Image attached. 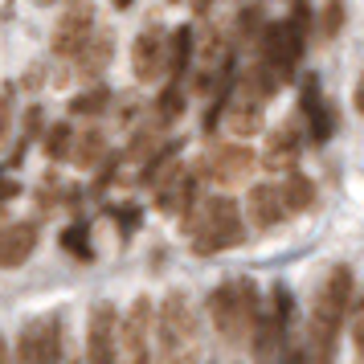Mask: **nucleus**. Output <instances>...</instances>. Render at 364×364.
Returning a JSON list of instances; mask_svg holds the SVG:
<instances>
[{"label":"nucleus","instance_id":"f8f14e48","mask_svg":"<svg viewBox=\"0 0 364 364\" xmlns=\"http://www.w3.org/2000/svg\"><path fill=\"white\" fill-rule=\"evenodd\" d=\"M299 111H303V123H307V135H311V144H328L331 132H336V107L323 99V90H319V78L307 74L303 78V90H299Z\"/></svg>","mask_w":364,"mask_h":364},{"label":"nucleus","instance_id":"f257e3e1","mask_svg":"<svg viewBox=\"0 0 364 364\" xmlns=\"http://www.w3.org/2000/svg\"><path fill=\"white\" fill-rule=\"evenodd\" d=\"M352 311V270L331 266L328 279L319 282L311 299V319H307V364H331L336 360V340Z\"/></svg>","mask_w":364,"mask_h":364},{"label":"nucleus","instance_id":"7c9ffc66","mask_svg":"<svg viewBox=\"0 0 364 364\" xmlns=\"http://www.w3.org/2000/svg\"><path fill=\"white\" fill-rule=\"evenodd\" d=\"M115 217H119V225H123V237H127L135 225H139V209H119Z\"/></svg>","mask_w":364,"mask_h":364},{"label":"nucleus","instance_id":"473e14b6","mask_svg":"<svg viewBox=\"0 0 364 364\" xmlns=\"http://www.w3.org/2000/svg\"><path fill=\"white\" fill-rule=\"evenodd\" d=\"M356 111L364 115V74H360V82H356Z\"/></svg>","mask_w":364,"mask_h":364},{"label":"nucleus","instance_id":"b1692460","mask_svg":"<svg viewBox=\"0 0 364 364\" xmlns=\"http://www.w3.org/2000/svg\"><path fill=\"white\" fill-rule=\"evenodd\" d=\"M233 33H237V41H254V37H262L266 33L262 9H258V4L242 9V13H237V21H233Z\"/></svg>","mask_w":364,"mask_h":364},{"label":"nucleus","instance_id":"1a4fd4ad","mask_svg":"<svg viewBox=\"0 0 364 364\" xmlns=\"http://www.w3.org/2000/svg\"><path fill=\"white\" fill-rule=\"evenodd\" d=\"M86 364H123L119 360V311L99 299L86 315Z\"/></svg>","mask_w":364,"mask_h":364},{"label":"nucleus","instance_id":"9d476101","mask_svg":"<svg viewBox=\"0 0 364 364\" xmlns=\"http://www.w3.org/2000/svg\"><path fill=\"white\" fill-rule=\"evenodd\" d=\"M254 164H258V156L246 148V144H221V148H213L205 160H200V176L205 181L221 184V188H233V184H242L254 172Z\"/></svg>","mask_w":364,"mask_h":364},{"label":"nucleus","instance_id":"bb28decb","mask_svg":"<svg viewBox=\"0 0 364 364\" xmlns=\"http://www.w3.org/2000/svg\"><path fill=\"white\" fill-rule=\"evenodd\" d=\"M70 148H74L70 123H53L50 135H46V156H50V160H62V156H70Z\"/></svg>","mask_w":364,"mask_h":364},{"label":"nucleus","instance_id":"20e7f679","mask_svg":"<svg viewBox=\"0 0 364 364\" xmlns=\"http://www.w3.org/2000/svg\"><path fill=\"white\" fill-rule=\"evenodd\" d=\"M209 319L221 340L230 344H250V336L258 328V315H262V295L254 279H225L221 287H213L209 295Z\"/></svg>","mask_w":364,"mask_h":364},{"label":"nucleus","instance_id":"4468645a","mask_svg":"<svg viewBox=\"0 0 364 364\" xmlns=\"http://www.w3.org/2000/svg\"><path fill=\"white\" fill-rule=\"evenodd\" d=\"M90 37H95V13H90L86 4H78V9H70L66 17L58 21V29H53V37H50V50L58 53V58H78Z\"/></svg>","mask_w":364,"mask_h":364},{"label":"nucleus","instance_id":"39448f33","mask_svg":"<svg viewBox=\"0 0 364 364\" xmlns=\"http://www.w3.org/2000/svg\"><path fill=\"white\" fill-rule=\"evenodd\" d=\"M119 360L156 364V307L148 295H139L127 315H119Z\"/></svg>","mask_w":364,"mask_h":364},{"label":"nucleus","instance_id":"c85d7f7f","mask_svg":"<svg viewBox=\"0 0 364 364\" xmlns=\"http://www.w3.org/2000/svg\"><path fill=\"white\" fill-rule=\"evenodd\" d=\"M348 331H352V348H356V356L364 360V295L352 303V311H348Z\"/></svg>","mask_w":364,"mask_h":364},{"label":"nucleus","instance_id":"dca6fc26","mask_svg":"<svg viewBox=\"0 0 364 364\" xmlns=\"http://www.w3.org/2000/svg\"><path fill=\"white\" fill-rule=\"evenodd\" d=\"M299 148H303V135H299V123L295 119H287V123H279L274 132H270V139H266V151H262V164L270 168V172H295L299 164Z\"/></svg>","mask_w":364,"mask_h":364},{"label":"nucleus","instance_id":"412c9836","mask_svg":"<svg viewBox=\"0 0 364 364\" xmlns=\"http://www.w3.org/2000/svg\"><path fill=\"white\" fill-rule=\"evenodd\" d=\"M279 188H282V200H287V213H303V209L315 205V181L303 176V172H291Z\"/></svg>","mask_w":364,"mask_h":364},{"label":"nucleus","instance_id":"f704fd0d","mask_svg":"<svg viewBox=\"0 0 364 364\" xmlns=\"http://www.w3.org/2000/svg\"><path fill=\"white\" fill-rule=\"evenodd\" d=\"M0 364H13V356H9V344H4V336H0Z\"/></svg>","mask_w":364,"mask_h":364},{"label":"nucleus","instance_id":"c756f323","mask_svg":"<svg viewBox=\"0 0 364 364\" xmlns=\"http://www.w3.org/2000/svg\"><path fill=\"white\" fill-rule=\"evenodd\" d=\"M9 119H13V99L0 90V139H4V132H9Z\"/></svg>","mask_w":364,"mask_h":364},{"label":"nucleus","instance_id":"393cba45","mask_svg":"<svg viewBox=\"0 0 364 364\" xmlns=\"http://www.w3.org/2000/svg\"><path fill=\"white\" fill-rule=\"evenodd\" d=\"M107 102H111V90L95 86V90H82L78 99H70V111L74 115H99V111H107Z\"/></svg>","mask_w":364,"mask_h":364},{"label":"nucleus","instance_id":"e433bc0d","mask_svg":"<svg viewBox=\"0 0 364 364\" xmlns=\"http://www.w3.org/2000/svg\"><path fill=\"white\" fill-rule=\"evenodd\" d=\"M33 4H41V9H46V4H53V0H33Z\"/></svg>","mask_w":364,"mask_h":364},{"label":"nucleus","instance_id":"a211bd4d","mask_svg":"<svg viewBox=\"0 0 364 364\" xmlns=\"http://www.w3.org/2000/svg\"><path fill=\"white\" fill-rule=\"evenodd\" d=\"M246 217H250L254 230H274L282 217H291L279 184H254L250 197H246Z\"/></svg>","mask_w":364,"mask_h":364},{"label":"nucleus","instance_id":"2f4dec72","mask_svg":"<svg viewBox=\"0 0 364 364\" xmlns=\"http://www.w3.org/2000/svg\"><path fill=\"white\" fill-rule=\"evenodd\" d=\"M279 364H307V352H303V348H282Z\"/></svg>","mask_w":364,"mask_h":364},{"label":"nucleus","instance_id":"6e6552de","mask_svg":"<svg viewBox=\"0 0 364 364\" xmlns=\"http://www.w3.org/2000/svg\"><path fill=\"white\" fill-rule=\"evenodd\" d=\"M291 311H295L291 291H287V287H274V291H270V307L258 315V328L250 336V348H254L258 360L270 364V356H282V336L291 328Z\"/></svg>","mask_w":364,"mask_h":364},{"label":"nucleus","instance_id":"4be33fe9","mask_svg":"<svg viewBox=\"0 0 364 364\" xmlns=\"http://www.w3.org/2000/svg\"><path fill=\"white\" fill-rule=\"evenodd\" d=\"M193 46H197L193 29H188V25H181V29L172 33V41H168V74H172V82H176L184 70H188V62H193Z\"/></svg>","mask_w":364,"mask_h":364},{"label":"nucleus","instance_id":"cd10ccee","mask_svg":"<svg viewBox=\"0 0 364 364\" xmlns=\"http://www.w3.org/2000/svg\"><path fill=\"white\" fill-rule=\"evenodd\" d=\"M344 29V4L340 0H328L323 13H319V37H336Z\"/></svg>","mask_w":364,"mask_h":364},{"label":"nucleus","instance_id":"a878e982","mask_svg":"<svg viewBox=\"0 0 364 364\" xmlns=\"http://www.w3.org/2000/svg\"><path fill=\"white\" fill-rule=\"evenodd\" d=\"M181 111H184V90L172 82L164 95H160V102H156V123H160V127H168V123L181 115Z\"/></svg>","mask_w":364,"mask_h":364},{"label":"nucleus","instance_id":"2eb2a0df","mask_svg":"<svg viewBox=\"0 0 364 364\" xmlns=\"http://www.w3.org/2000/svg\"><path fill=\"white\" fill-rule=\"evenodd\" d=\"M262 99H254L250 90H242V86H233L230 102H225V132L233 135V139H250V135L262 132Z\"/></svg>","mask_w":364,"mask_h":364},{"label":"nucleus","instance_id":"f3484780","mask_svg":"<svg viewBox=\"0 0 364 364\" xmlns=\"http://www.w3.org/2000/svg\"><path fill=\"white\" fill-rule=\"evenodd\" d=\"M37 221H13V225H4L0 230V266L4 270H17V266L29 262V254L37 250Z\"/></svg>","mask_w":364,"mask_h":364},{"label":"nucleus","instance_id":"5701e85b","mask_svg":"<svg viewBox=\"0 0 364 364\" xmlns=\"http://www.w3.org/2000/svg\"><path fill=\"white\" fill-rule=\"evenodd\" d=\"M62 250H70L78 262H90V258H95V246H90V230H86L82 221H78V225H70V230H62Z\"/></svg>","mask_w":364,"mask_h":364},{"label":"nucleus","instance_id":"0eeeda50","mask_svg":"<svg viewBox=\"0 0 364 364\" xmlns=\"http://www.w3.org/2000/svg\"><path fill=\"white\" fill-rule=\"evenodd\" d=\"M303 41L307 37L299 33L291 21H266L262 33V66L279 78V82H291L299 70V58H303Z\"/></svg>","mask_w":364,"mask_h":364},{"label":"nucleus","instance_id":"f03ea898","mask_svg":"<svg viewBox=\"0 0 364 364\" xmlns=\"http://www.w3.org/2000/svg\"><path fill=\"white\" fill-rule=\"evenodd\" d=\"M156 356H160V364L200 360V319L184 291L164 295V303L156 307Z\"/></svg>","mask_w":364,"mask_h":364},{"label":"nucleus","instance_id":"ddd939ff","mask_svg":"<svg viewBox=\"0 0 364 364\" xmlns=\"http://www.w3.org/2000/svg\"><path fill=\"white\" fill-rule=\"evenodd\" d=\"M132 70L139 82H160L168 74V33L160 25H148L132 46Z\"/></svg>","mask_w":364,"mask_h":364},{"label":"nucleus","instance_id":"423d86ee","mask_svg":"<svg viewBox=\"0 0 364 364\" xmlns=\"http://www.w3.org/2000/svg\"><path fill=\"white\" fill-rule=\"evenodd\" d=\"M13 364H66V331L62 315H37L17 336Z\"/></svg>","mask_w":364,"mask_h":364},{"label":"nucleus","instance_id":"9b49d317","mask_svg":"<svg viewBox=\"0 0 364 364\" xmlns=\"http://www.w3.org/2000/svg\"><path fill=\"white\" fill-rule=\"evenodd\" d=\"M197 181H200V172H193V168H184V164L168 168L164 176L151 184V188H156V209L168 213V217H184L200 200L197 197Z\"/></svg>","mask_w":364,"mask_h":364},{"label":"nucleus","instance_id":"aec40b11","mask_svg":"<svg viewBox=\"0 0 364 364\" xmlns=\"http://www.w3.org/2000/svg\"><path fill=\"white\" fill-rule=\"evenodd\" d=\"M102 156H107V135L99 127H86V132L74 135V148H70V160L78 168H95L102 164Z\"/></svg>","mask_w":364,"mask_h":364},{"label":"nucleus","instance_id":"c9c22d12","mask_svg":"<svg viewBox=\"0 0 364 364\" xmlns=\"http://www.w3.org/2000/svg\"><path fill=\"white\" fill-rule=\"evenodd\" d=\"M111 4H115V9H132L135 0H111Z\"/></svg>","mask_w":364,"mask_h":364},{"label":"nucleus","instance_id":"7ed1b4c3","mask_svg":"<svg viewBox=\"0 0 364 364\" xmlns=\"http://www.w3.org/2000/svg\"><path fill=\"white\" fill-rule=\"evenodd\" d=\"M184 233L193 242V254H221L246 237V221L233 197H200L184 213Z\"/></svg>","mask_w":364,"mask_h":364},{"label":"nucleus","instance_id":"6ab92c4d","mask_svg":"<svg viewBox=\"0 0 364 364\" xmlns=\"http://www.w3.org/2000/svg\"><path fill=\"white\" fill-rule=\"evenodd\" d=\"M111 53H115V37H111V29H95V37L86 41V50L78 53V74H82L86 82H95L102 70L111 66Z\"/></svg>","mask_w":364,"mask_h":364},{"label":"nucleus","instance_id":"72a5a7b5","mask_svg":"<svg viewBox=\"0 0 364 364\" xmlns=\"http://www.w3.org/2000/svg\"><path fill=\"white\" fill-rule=\"evenodd\" d=\"M213 9V0H193V13H209Z\"/></svg>","mask_w":364,"mask_h":364}]
</instances>
